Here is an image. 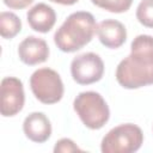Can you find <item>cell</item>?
<instances>
[{"label":"cell","instance_id":"1","mask_svg":"<svg viewBox=\"0 0 153 153\" xmlns=\"http://www.w3.org/2000/svg\"><path fill=\"white\" fill-rule=\"evenodd\" d=\"M117 82L128 90L153 85V36L139 35L130 44V54L116 68Z\"/></svg>","mask_w":153,"mask_h":153},{"label":"cell","instance_id":"2","mask_svg":"<svg viewBox=\"0 0 153 153\" xmlns=\"http://www.w3.org/2000/svg\"><path fill=\"white\" fill-rule=\"evenodd\" d=\"M97 30L92 13L86 11L73 12L67 17L54 35V43L63 53H74L88 44Z\"/></svg>","mask_w":153,"mask_h":153},{"label":"cell","instance_id":"3","mask_svg":"<svg viewBox=\"0 0 153 153\" xmlns=\"http://www.w3.org/2000/svg\"><path fill=\"white\" fill-rule=\"evenodd\" d=\"M73 108L84 126L92 130L103 128L110 118V109L105 99L94 91L80 92L73 102Z\"/></svg>","mask_w":153,"mask_h":153},{"label":"cell","instance_id":"4","mask_svg":"<svg viewBox=\"0 0 153 153\" xmlns=\"http://www.w3.org/2000/svg\"><path fill=\"white\" fill-rule=\"evenodd\" d=\"M143 143V133L134 123H123L110 129L102 140L103 153H133Z\"/></svg>","mask_w":153,"mask_h":153},{"label":"cell","instance_id":"5","mask_svg":"<svg viewBox=\"0 0 153 153\" xmlns=\"http://www.w3.org/2000/svg\"><path fill=\"white\" fill-rule=\"evenodd\" d=\"M33 96L43 104H55L63 97L65 86L60 74L48 67L36 69L30 76Z\"/></svg>","mask_w":153,"mask_h":153},{"label":"cell","instance_id":"6","mask_svg":"<svg viewBox=\"0 0 153 153\" xmlns=\"http://www.w3.org/2000/svg\"><path fill=\"white\" fill-rule=\"evenodd\" d=\"M71 74L79 85H90L99 81L104 74V62L98 54L84 53L71 62Z\"/></svg>","mask_w":153,"mask_h":153},{"label":"cell","instance_id":"7","mask_svg":"<svg viewBox=\"0 0 153 153\" xmlns=\"http://www.w3.org/2000/svg\"><path fill=\"white\" fill-rule=\"evenodd\" d=\"M1 105L0 111L4 117L16 116L22 111L25 103L24 86L20 79L6 76L1 80Z\"/></svg>","mask_w":153,"mask_h":153},{"label":"cell","instance_id":"8","mask_svg":"<svg viewBox=\"0 0 153 153\" xmlns=\"http://www.w3.org/2000/svg\"><path fill=\"white\" fill-rule=\"evenodd\" d=\"M48 43L39 37L27 36L18 45V56L20 61L27 66H36L43 63L49 57Z\"/></svg>","mask_w":153,"mask_h":153},{"label":"cell","instance_id":"9","mask_svg":"<svg viewBox=\"0 0 153 153\" xmlns=\"http://www.w3.org/2000/svg\"><path fill=\"white\" fill-rule=\"evenodd\" d=\"M23 131L25 136L36 143H43L51 135V123L45 114L35 111L29 114L23 122Z\"/></svg>","mask_w":153,"mask_h":153},{"label":"cell","instance_id":"10","mask_svg":"<svg viewBox=\"0 0 153 153\" xmlns=\"http://www.w3.org/2000/svg\"><path fill=\"white\" fill-rule=\"evenodd\" d=\"M96 33L99 42L109 49H117L122 47L127 39L126 26L116 19H105L97 24Z\"/></svg>","mask_w":153,"mask_h":153},{"label":"cell","instance_id":"11","mask_svg":"<svg viewBox=\"0 0 153 153\" xmlns=\"http://www.w3.org/2000/svg\"><path fill=\"white\" fill-rule=\"evenodd\" d=\"M26 20L32 30L47 33L56 23V13L51 6L44 2H38L27 11Z\"/></svg>","mask_w":153,"mask_h":153},{"label":"cell","instance_id":"12","mask_svg":"<svg viewBox=\"0 0 153 153\" xmlns=\"http://www.w3.org/2000/svg\"><path fill=\"white\" fill-rule=\"evenodd\" d=\"M22 30V20L13 12L2 11L0 13V33L4 38L11 39Z\"/></svg>","mask_w":153,"mask_h":153},{"label":"cell","instance_id":"13","mask_svg":"<svg viewBox=\"0 0 153 153\" xmlns=\"http://www.w3.org/2000/svg\"><path fill=\"white\" fill-rule=\"evenodd\" d=\"M91 2L108 12L123 13L130 8L133 0H91Z\"/></svg>","mask_w":153,"mask_h":153},{"label":"cell","instance_id":"14","mask_svg":"<svg viewBox=\"0 0 153 153\" xmlns=\"http://www.w3.org/2000/svg\"><path fill=\"white\" fill-rule=\"evenodd\" d=\"M136 19L146 27L153 29V0H141L136 8Z\"/></svg>","mask_w":153,"mask_h":153},{"label":"cell","instance_id":"15","mask_svg":"<svg viewBox=\"0 0 153 153\" xmlns=\"http://www.w3.org/2000/svg\"><path fill=\"white\" fill-rule=\"evenodd\" d=\"M54 152L55 153H71V152H82V149L71 139L63 137L56 141L54 146Z\"/></svg>","mask_w":153,"mask_h":153},{"label":"cell","instance_id":"16","mask_svg":"<svg viewBox=\"0 0 153 153\" xmlns=\"http://www.w3.org/2000/svg\"><path fill=\"white\" fill-rule=\"evenodd\" d=\"M4 4L11 10H23L31 5L35 0H2Z\"/></svg>","mask_w":153,"mask_h":153},{"label":"cell","instance_id":"17","mask_svg":"<svg viewBox=\"0 0 153 153\" xmlns=\"http://www.w3.org/2000/svg\"><path fill=\"white\" fill-rule=\"evenodd\" d=\"M51 2H56V4H60V5H67V6H71V5H74L76 4L79 0H49Z\"/></svg>","mask_w":153,"mask_h":153}]
</instances>
